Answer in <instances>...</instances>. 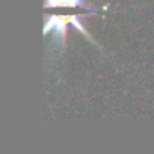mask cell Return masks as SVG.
Listing matches in <instances>:
<instances>
[{
	"label": "cell",
	"instance_id": "1",
	"mask_svg": "<svg viewBox=\"0 0 154 154\" xmlns=\"http://www.w3.org/2000/svg\"><path fill=\"white\" fill-rule=\"evenodd\" d=\"M47 8H85L83 0H45Z\"/></svg>",
	"mask_w": 154,
	"mask_h": 154
}]
</instances>
